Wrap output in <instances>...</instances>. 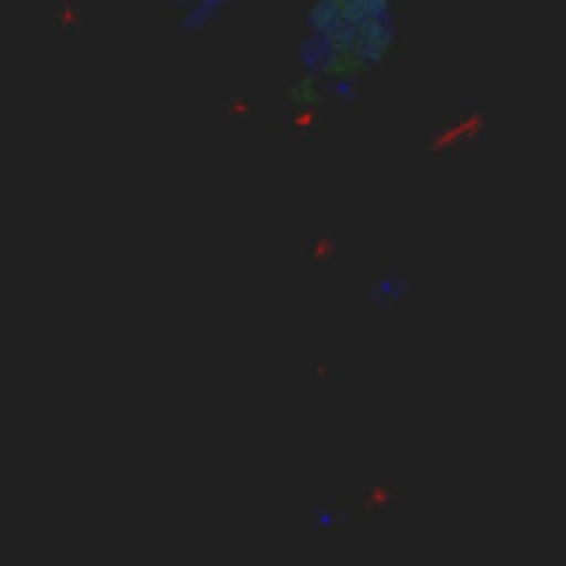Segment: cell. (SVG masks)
<instances>
[{"label":"cell","mask_w":566,"mask_h":566,"mask_svg":"<svg viewBox=\"0 0 566 566\" xmlns=\"http://www.w3.org/2000/svg\"><path fill=\"white\" fill-rule=\"evenodd\" d=\"M287 102H292V106H318V102H323V84H318V75L296 80V84L287 88Z\"/></svg>","instance_id":"6da1fadb"},{"label":"cell","mask_w":566,"mask_h":566,"mask_svg":"<svg viewBox=\"0 0 566 566\" xmlns=\"http://www.w3.org/2000/svg\"><path fill=\"white\" fill-rule=\"evenodd\" d=\"M367 4H380V9H389V0H367Z\"/></svg>","instance_id":"7a4b0ae2"}]
</instances>
